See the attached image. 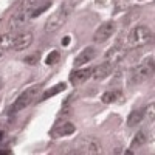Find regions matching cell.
I'll return each mask as SVG.
<instances>
[{
    "mask_svg": "<svg viewBox=\"0 0 155 155\" xmlns=\"http://www.w3.org/2000/svg\"><path fill=\"white\" fill-rule=\"evenodd\" d=\"M88 78H92V68H78L70 74V82L73 85H79L85 82Z\"/></svg>",
    "mask_w": 155,
    "mask_h": 155,
    "instance_id": "obj_11",
    "label": "cell"
},
{
    "mask_svg": "<svg viewBox=\"0 0 155 155\" xmlns=\"http://www.w3.org/2000/svg\"><path fill=\"white\" fill-rule=\"evenodd\" d=\"M12 36L14 33H6V34H0V48L2 50H11V44H12Z\"/></svg>",
    "mask_w": 155,
    "mask_h": 155,
    "instance_id": "obj_17",
    "label": "cell"
},
{
    "mask_svg": "<svg viewBox=\"0 0 155 155\" xmlns=\"http://www.w3.org/2000/svg\"><path fill=\"white\" fill-rule=\"evenodd\" d=\"M147 141V137H146V134L143 132V130H140L135 137H134V140H132V144H130V147L132 149H137V147H141L144 143Z\"/></svg>",
    "mask_w": 155,
    "mask_h": 155,
    "instance_id": "obj_16",
    "label": "cell"
},
{
    "mask_svg": "<svg viewBox=\"0 0 155 155\" xmlns=\"http://www.w3.org/2000/svg\"><path fill=\"white\" fill-rule=\"evenodd\" d=\"M96 56V50L93 48V47H85L79 54H78L76 58H74V61H73V64H74V67L78 68V67H81V65H84V64H87V62H90L93 58Z\"/></svg>",
    "mask_w": 155,
    "mask_h": 155,
    "instance_id": "obj_10",
    "label": "cell"
},
{
    "mask_svg": "<svg viewBox=\"0 0 155 155\" xmlns=\"http://www.w3.org/2000/svg\"><path fill=\"white\" fill-rule=\"evenodd\" d=\"M153 110H155V104H153V102H150L149 107L146 109V116H147V118H150V121H153Z\"/></svg>",
    "mask_w": 155,
    "mask_h": 155,
    "instance_id": "obj_20",
    "label": "cell"
},
{
    "mask_svg": "<svg viewBox=\"0 0 155 155\" xmlns=\"http://www.w3.org/2000/svg\"><path fill=\"white\" fill-rule=\"evenodd\" d=\"M39 59H41V54H39V53H33L30 56H25L23 62L28 64V65H36V64L39 62Z\"/></svg>",
    "mask_w": 155,
    "mask_h": 155,
    "instance_id": "obj_19",
    "label": "cell"
},
{
    "mask_svg": "<svg viewBox=\"0 0 155 155\" xmlns=\"http://www.w3.org/2000/svg\"><path fill=\"white\" fill-rule=\"evenodd\" d=\"M31 44H33V34L28 31H19V33H14V36H12L11 50L22 51V50L30 48Z\"/></svg>",
    "mask_w": 155,
    "mask_h": 155,
    "instance_id": "obj_5",
    "label": "cell"
},
{
    "mask_svg": "<svg viewBox=\"0 0 155 155\" xmlns=\"http://www.w3.org/2000/svg\"><path fill=\"white\" fill-rule=\"evenodd\" d=\"M112 71H113V64L106 61V62L99 64L98 67L92 68V78L96 81H101V79H106L109 74H112Z\"/></svg>",
    "mask_w": 155,
    "mask_h": 155,
    "instance_id": "obj_9",
    "label": "cell"
},
{
    "mask_svg": "<svg viewBox=\"0 0 155 155\" xmlns=\"http://www.w3.org/2000/svg\"><path fill=\"white\" fill-rule=\"evenodd\" d=\"M120 98H121V93H120V92H115V90H109V92L102 93L101 101L104 102V104H112V102H116Z\"/></svg>",
    "mask_w": 155,
    "mask_h": 155,
    "instance_id": "obj_15",
    "label": "cell"
},
{
    "mask_svg": "<svg viewBox=\"0 0 155 155\" xmlns=\"http://www.w3.org/2000/svg\"><path fill=\"white\" fill-rule=\"evenodd\" d=\"M59 59H61L59 51H51V53L47 56V59H45V64L47 65H56V64L59 62Z\"/></svg>",
    "mask_w": 155,
    "mask_h": 155,
    "instance_id": "obj_18",
    "label": "cell"
},
{
    "mask_svg": "<svg viewBox=\"0 0 155 155\" xmlns=\"http://www.w3.org/2000/svg\"><path fill=\"white\" fill-rule=\"evenodd\" d=\"M113 31H115V23H113L112 20L104 22L102 25H99V28L95 31V34H93V41H95L96 44L106 42V41H109V39L112 37Z\"/></svg>",
    "mask_w": 155,
    "mask_h": 155,
    "instance_id": "obj_6",
    "label": "cell"
},
{
    "mask_svg": "<svg viewBox=\"0 0 155 155\" xmlns=\"http://www.w3.org/2000/svg\"><path fill=\"white\" fill-rule=\"evenodd\" d=\"M68 44H70V36H65V37H64V41H62V45L65 47V45H68Z\"/></svg>",
    "mask_w": 155,
    "mask_h": 155,
    "instance_id": "obj_21",
    "label": "cell"
},
{
    "mask_svg": "<svg viewBox=\"0 0 155 155\" xmlns=\"http://www.w3.org/2000/svg\"><path fill=\"white\" fill-rule=\"evenodd\" d=\"M79 146L81 149H84L82 152L85 153H101V143L95 137H84L82 140H79Z\"/></svg>",
    "mask_w": 155,
    "mask_h": 155,
    "instance_id": "obj_7",
    "label": "cell"
},
{
    "mask_svg": "<svg viewBox=\"0 0 155 155\" xmlns=\"http://www.w3.org/2000/svg\"><path fill=\"white\" fill-rule=\"evenodd\" d=\"M67 17H68V12H67V9H58L56 12H53L48 19H47V22H45V27H44V30H45V33H56L58 30H61L64 25H65V22H67Z\"/></svg>",
    "mask_w": 155,
    "mask_h": 155,
    "instance_id": "obj_4",
    "label": "cell"
},
{
    "mask_svg": "<svg viewBox=\"0 0 155 155\" xmlns=\"http://www.w3.org/2000/svg\"><path fill=\"white\" fill-rule=\"evenodd\" d=\"M65 90V84H56L54 87H51V88H48L47 92H44V95L41 96V101H45V99H48V98H51V96H54V95H58V93H61V92H64Z\"/></svg>",
    "mask_w": 155,
    "mask_h": 155,
    "instance_id": "obj_13",
    "label": "cell"
},
{
    "mask_svg": "<svg viewBox=\"0 0 155 155\" xmlns=\"http://www.w3.org/2000/svg\"><path fill=\"white\" fill-rule=\"evenodd\" d=\"M76 127L74 124L71 123H64V124H58L53 130H51V137L53 138H59V137H67V135H71L74 134Z\"/></svg>",
    "mask_w": 155,
    "mask_h": 155,
    "instance_id": "obj_12",
    "label": "cell"
},
{
    "mask_svg": "<svg viewBox=\"0 0 155 155\" xmlns=\"http://www.w3.org/2000/svg\"><path fill=\"white\" fill-rule=\"evenodd\" d=\"M143 116H144V113L141 112V110H134V112H130V115H129V118H127V126H129V127H135L137 124L141 123Z\"/></svg>",
    "mask_w": 155,
    "mask_h": 155,
    "instance_id": "obj_14",
    "label": "cell"
},
{
    "mask_svg": "<svg viewBox=\"0 0 155 155\" xmlns=\"http://www.w3.org/2000/svg\"><path fill=\"white\" fill-rule=\"evenodd\" d=\"M39 88H41V85H31V87H28L25 92H22L20 95H19V98L14 101V104L11 106V113H17V112H20V110H23V109H27L31 102L36 99V96H37V93H39Z\"/></svg>",
    "mask_w": 155,
    "mask_h": 155,
    "instance_id": "obj_3",
    "label": "cell"
},
{
    "mask_svg": "<svg viewBox=\"0 0 155 155\" xmlns=\"http://www.w3.org/2000/svg\"><path fill=\"white\" fill-rule=\"evenodd\" d=\"M126 53H127V50H126L124 47L115 45V47H112L110 50H107V51H106L104 59H106L107 62H112L113 65H115V64H118L120 61H123V59H124Z\"/></svg>",
    "mask_w": 155,
    "mask_h": 155,
    "instance_id": "obj_8",
    "label": "cell"
},
{
    "mask_svg": "<svg viewBox=\"0 0 155 155\" xmlns=\"http://www.w3.org/2000/svg\"><path fill=\"white\" fill-rule=\"evenodd\" d=\"M0 56H2V53H0Z\"/></svg>",
    "mask_w": 155,
    "mask_h": 155,
    "instance_id": "obj_24",
    "label": "cell"
},
{
    "mask_svg": "<svg viewBox=\"0 0 155 155\" xmlns=\"http://www.w3.org/2000/svg\"><path fill=\"white\" fill-rule=\"evenodd\" d=\"M2 87H3V79H0V90H2Z\"/></svg>",
    "mask_w": 155,
    "mask_h": 155,
    "instance_id": "obj_22",
    "label": "cell"
},
{
    "mask_svg": "<svg viewBox=\"0 0 155 155\" xmlns=\"http://www.w3.org/2000/svg\"><path fill=\"white\" fill-rule=\"evenodd\" d=\"M150 41H152V31L144 25L134 27L127 36V44L130 47H143Z\"/></svg>",
    "mask_w": 155,
    "mask_h": 155,
    "instance_id": "obj_1",
    "label": "cell"
},
{
    "mask_svg": "<svg viewBox=\"0 0 155 155\" xmlns=\"http://www.w3.org/2000/svg\"><path fill=\"white\" fill-rule=\"evenodd\" d=\"M153 73V58L146 59L144 62H141L140 65L134 67L130 71V82L132 84H143L147 81Z\"/></svg>",
    "mask_w": 155,
    "mask_h": 155,
    "instance_id": "obj_2",
    "label": "cell"
},
{
    "mask_svg": "<svg viewBox=\"0 0 155 155\" xmlns=\"http://www.w3.org/2000/svg\"><path fill=\"white\" fill-rule=\"evenodd\" d=\"M0 140H2V132H0Z\"/></svg>",
    "mask_w": 155,
    "mask_h": 155,
    "instance_id": "obj_23",
    "label": "cell"
}]
</instances>
